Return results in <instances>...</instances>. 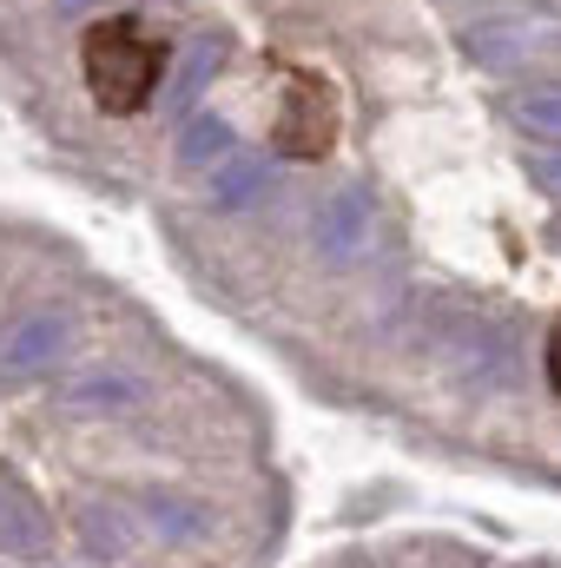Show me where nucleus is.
I'll return each instance as SVG.
<instances>
[{
    "instance_id": "f257e3e1",
    "label": "nucleus",
    "mask_w": 561,
    "mask_h": 568,
    "mask_svg": "<svg viewBox=\"0 0 561 568\" xmlns=\"http://www.w3.org/2000/svg\"><path fill=\"white\" fill-rule=\"evenodd\" d=\"M159 67H165L159 40L145 33L140 20H126V13L93 20V27H86V40H80V73H86V87H93L100 113H113V120H133L140 106H152Z\"/></svg>"
},
{
    "instance_id": "f03ea898",
    "label": "nucleus",
    "mask_w": 561,
    "mask_h": 568,
    "mask_svg": "<svg viewBox=\"0 0 561 568\" xmlns=\"http://www.w3.org/2000/svg\"><path fill=\"white\" fill-rule=\"evenodd\" d=\"M67 351H73V317L67 311H20L0 331V390L40 384Z\"/></svg>"
},
{
    "instance_id": "7ed1b4c3",
    "label": "nucleus",
    "mask_w": 561,
    "mask_h": 568,
    "mask_svg": "<svg viewBox=\"0 0 561 568\" xmlns=\"http://www.w3.org/2000/svg\"><path fill=\"white\" fill-rule=\"evenodd\" d=\"M370 225H377L370 192H364V185H337V192L317 199V212H310V245H317L330 265H350V258H364Z\"/></svg>"
},
{
    "instance_id": "20e7f679",
    "label": "nucleus",
    "mask_w": 561,
    "mask_h": 568,
    "mask_svg": "<svg viewBox=\"0 0 561 568\" xmlns=\"http://www.w3.org/2000/svg\"><path fill=\"white\" fill-rule=\"evenodd\" d=\"M0 556H13V562H47L53 556L47 509L33 503V489L13 469H0Z\"/></svg>"
},
{
    "instance_id": "39448f33",
    "label": "nucleus",
    "mask_w": 561,
    "mask_h": 568,
    "mask_svg": "<svg viewBox=\"0 0 561 568\" xmlns=\"http://www.w3.org/2000/svg\"><path fill=\"white\" fill-rule=\"evenodd\" d=\"M60 404H67L73 417H126V410L145 404V377L120 371V364H93V371H80V377L60 390Z\"/></svg>"
},
{
    "instance_id": "423d86ee",
    "label": "nucleus",
    "mask_w": 561,
    "mask_h": 568,
    "mask_svg": "<svg viewBox=\"0 0 561 568\" xmlns=\"http://www.w3.org/2000/svg\"><path fill=\"white\" fill-rule=\"evenodd\" d=\"M272 192H278V165L258 159V152H232V159L212 165V179H205V199H212L218 212H252V205H265Z\"/></svg>"
},
{
    "instance_id": "0eeeda50",
    "label": "nucleus",
    "mask_w": 561,
    "mask_h": 568,
    "mask_svg": "<svg viewBox=\"0 0 561 568\" xmlns=\"http://www.w3.org/2000/svg\"><path fill=\"white\" fill-rule=\"evenodd\" d=\"M536 33H542V20H536V13H482V20H469V27H462V53H469L476 67H502V60L529 53V47H536Z\"/></svg>"
},
{
    "instance_id": "6e6552de",
    "label": "nucleus",
    "mask_w": 561,
    "mask_h": 568,
    "mask_svg": "<svg viewBox=\"0 0 561 568\" xmlns=\"http://www.w3.org/2000/svg\"><path fill=\"white\" fill-rule=\"evenodd\" d=\"M278 145L290 159H317L324 145H330V93L317 87V80H297V93H290V106H284L278 120Z\"/></svg>"
},
{
    "instance_id": "1a4fd4ad",
    "label": "nucleus",
    "mask_w": 561,
    "mask_h": 568,
    "mask_svg": "<svg viewBox=\"0 0 561 568\" xmlns=\"http://www.w3.org/2000/svg\"><path fill=\"white\" fill-rule=\"evenodd\" d=\"M502 120L536 145H561V80H529L502 100Z\"/></svg>"
},
{
    "instance_id": "9d476101",
    "label": "nucleus",
    "mask_w": 561,
    "mask_h": 568,
    "mask_svg": "<svg viewBox=\"0 0 561 568\" xmlns=\"http://www.w3.org/2000/svg\"><path fill=\"white\" fill-rule=\"evenodd\" d=\"M238 152V133H232V120H218V113H192L185 126H178V165L185 172H212V165H225Z\"/></svg>"
},
{
    "instance_id": "9b49d317",
    "label": "nucleus",
    "mask_w": 561,
    "mask_h": 568,
    "mask_svg": "<svg viewBox=\"0 0 561 568\" xmlns=\"http://www.w3.org/2000/svg\"><path fill=\"white\" fill-rule=\"evenodd\" d=\"M80 529H86V549L93 556H126L133 549V529H126V509H113V503H93L86 516H80Z\"/></svg>"
},
{
    "instance_id": "f8f14e48",
    "label": "nucleus",
    "mask_w": 561,
    "mask_h": 568,
    "mask_svg": "<svg viewBox=\"0 0 561 568\" xmlns=\"http://www.w3.org/2000/svg\"><path fill=\"white\" fill-rule=\"evenodd\" d=\"M145 523H159L165 536H192L205 516H198L192 503H172V496H145Z\"/></svg>"
},
{
    "instance_id": "ddd939ff",
    "label": "nucleus",
    "mask_w": 561,
    "mask_h": 568,
    "mask_svg": "<svg viewBox=\"0 0 561 568\" xmlns=\"http://www.w3.org/2000/svg\"><path fill=\"white\" fill-rule=\"evenodd\" d=\"M218 67V47H205V40H192V53H185V67H178V87H172V100H192L198 87H205V73Z\"/></svg>"
},
{
    "instance_id": "4468645a",
    "label": "nucleus",
    "mask_w": 561,
    "mask_h": 568,
    "mask_svg": "<svg viewBox=\"0 0 561 568\" xmlns=\"http://www.w3.org/2000/svg\"><path fill=\"white\" fill-rule=\"evenodd\" d=\"M529 179H536L549 199H561V145H536V152H529Z\"/></svg>"
},
{
    "instance_id": "2eb2a0df",
    "label": "nucleus",
    "mask_w": 561,
    "mask_h": 568,
    "mask_svg": "<svg viewBox=\"0 0 561 568\" xmlns=\"http://www.w3.org/2000/svg\"><path fill=\"white\" fill-rule=\"evenodd\" d=\"M542 364H549V384H555V397H561V317H555V331H549V351H542Z\"/></svg>"
},
{
    "instance_id": "dca6fc26",
    "label": "nucleus",
    "mask_w": 561,
    "mask_h": 568,
    "mask_svg": "<svg viewBox=\"0 0 561 568\" xmlns=\"http://www.w3.org/2000/svg\"><path fill=\"white\" fill-rule=\"evenodd\" d=\"M555 245H561V225H555Z\"/></svg>"
}]
</instances>
